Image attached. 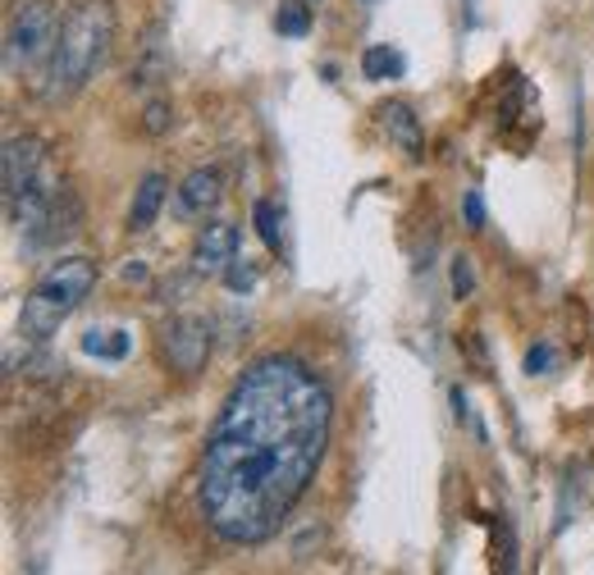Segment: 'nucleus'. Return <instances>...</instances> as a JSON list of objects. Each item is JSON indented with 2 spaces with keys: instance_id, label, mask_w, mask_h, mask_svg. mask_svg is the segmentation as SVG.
<instances>
[{
  "instance_id": "6e6552de",
  "label": "nucleus",
  "mask_w": 594,
  "mask_h": 575,
  "mask_svg": "<svg viewBox=\"0 0 594 575\" xmlns=\"http://www.w3.org/2000/svg\"><path fill=\"white\" fill-rule=\"evenodd\" d=\"M219 197H225V183H219V174L215 170H193L188 178L174 187V211L183 219H206L219 206Z\"/></svg>"
},
{
  "instance_id": "a211bd4d",
  "label": "nucleus",
  "mask_w": 594,
  "mask_h": 575,
  "mask_svg": "<svg viewBox=\"0 0 594 575\" xmlns=\"http://www.w3.org/2000/svg\"><path fill=\"white\" fill-rule=\"evenodd\" d=\"M553 361H559V352H553V342H535V348L526 352V370L531 374H549Z\"/></svg>"
},
{
  "instance_id": "39448f33",
  "label": "nucleus",
  "mask_w": 594,
  "mask_h": 575,
  "mask_svg": "<svg viewBox=\"0 0 594 575\" xmlns=\"http://www.w3.org/2000/svg\"><path fill=\"white\" fill-rule=\"evenodd\" d=\"M215 348V325L206 316H174L161 329V361L178 374H202Z\"/></svg>"
},
{
  "instance_id": "ddd939ff",
  "label": "nucleus",
  "mask_w": 594,
  "mask_h": 575,
  "mask_svg": "<svg viewBox=\"0 0 594 575\" xmlns=\"http://www.w3.org/2000/svg\"><path fill=\"white\" fill-rule=\"evenodd\" d=\"M165 73H170V55H165L161 47H152V51H146V55L133 64L129 83H133V88H152V83H161V79H165Z\"/></svg>"
},
{
  "instance_id": "7ed1b4c3",
  "label": "nucleus",
  "mask_w": 594,
  "mask_h": 575,
  "mask_svg": "<svg viewBox=\"0 0 594 575\" xmlns=\"http://www.w3.org/2000/svg\"><path fill=\"white\" fill-rule=\"evenodd\" d=\"M92 284H96V260L92 256H60L51 270L37 279V288L28 292L23 316H19V333L28 342H47L83 306Z\"/></svg>"
},
{
  "instance_id": "dca6fc26",
  "label": "nucleus",
  "mask_w": 594,
  "mask_h": 575,
  "mask_svg": "<svg viewBox=\"0 0 594 575\" xmlns=\"http://www.w3.org/2000/svg\"><path fill=\"white\" fill-rule=\"evenodd\" d=\"M174 129V110L165 105V101H152L142 110V133H152V137H161V133H170Z\"/></svg>"
},
{
  "instance_id": "9b49d317",
  "label": "nucleus",
  "mask_w": 594,
  "mask_h": 575,
  "mask_svg": "<svg viewBox=\"0 0 594 575\" xmlns=\"http://www.w3.org/2000/svg\"><path fill=\"white\" fill-rule=\"evenodd\" d=\"M83 352L88 357H101V361H124L129 357V333L124 329H92L83 333Z\"/></svg>"
},
{
  "instance_id": "423d86ee",
  "label": "nucleus",
  "mask_w": 594,
  "mask_h": 575,
  "mask_svg": "<svg viewBox=\"0 0 594 575\" xmlns=\"http://www.w3.org/2000/svg\"><path fill=\"white\" fill-rule=\"evenodd\" d=\"M47 174V151H42V137L32 133H19L6 142V211L23 197V192Z\"/></svg>"
},
{
  "instance_id": "6ab92c4d",
  "label": "nucleus",
  "mask_w": 594,
  "mask_h": 575,
  "mask_svg": "<svg viewBox=\"0 0 594 575\" xmlns=\"http://www.w3.org/2000/svg\"><path fill=\"white\" fill-rule=\"evenodd\" d=\"M225 284H229L234 292H247V288L256 284V270H252V265H243V260H234L229 270H225Z\"/></svg>"
},
{
  "instance_id": "f8f14e48",
  "label": "nucleus",
  "mask_w": 594,
  "mask_h": 575,
  "mask_svg": "<svg viewBox=\"0 0 594 575\" xmlns=\"http://www.w3.org/2000/svg\"><path fill=\"white\" fill-rule=\"evenodd\" d=\"M361 73L370 83H385V79H398L402 73V55L393 47H366L361 51Z\"/></svg>"
},
{
  "instance_id": "4468645a",
  "label": "nucleus",
  "mask_w": 594,
  "mask_h": 575,
  "mask_svg": "<svg viewBox=\"0 0 594 575\" xmlns=\"http://www.w3.org/2000/svg\"><path fill=\"white\" fill-rule=\"evenodd\" d=\"M252 224H256V234H262V243L279 256L284 251V238H279V211H275V202H256L252 206Z\"/></svg>"
},
{
  "instance_id": "f3484780",
  "label": "nucleus",
  "mask_w": 594,
  "mask_h": 575,
  "mask_svg": "<svg viewBox=\"0 0 594 575\" xmlns=\"http://www.w3.org/2000/svg\"><path fill=\"white\" fill-rule=\"evenodd\" d=\"M462 219H467L471 234L485 228V197H480V192H467V197H462Z\"/></svg>"
},
{
  "instance_id": "aec40b11",
  "label": "nucleus",
  "mask_w": 594,
  "mask_h": 575,
  "mask_svg": "<svg viewBox=\"0 0 594 575\" xmlns=\"http://www.w3.org/2000/svg\"><path fill=\"white\" fill-rule=\"evenodd\" d=\"M471 284H475L471 265H467V256H458V260H453V297H467V292H471Z\"/></svg>"
},
{
  "instance_id": "1a4fd4ad",
  "label": "nucleus",
  "mask_w": 594,
  "mask_h": 575,
  "mask_svg": "<svg viewBox=\"0 0 594 575\" xmlns=\"http://www.w3.org/2000/svg\"><path fill=\"white\" fill-rule=\"evenodd\" d=\"M165 174H146L142 183H137V197H133V206H129V228L133 234H146V228L156 224V215H161V206H165Z\"/></svg>"
},
{
  "instance_id": "f257e3e1",
  "label": "nucleus",
  "mask_w": 594,
  "mask_h": 575,
  "mask_svg": "<svg viewBox=\"0 0 594 575\" xmlns=\"http://www.w3.org/2000/svg\"><path fill=\"white\" fill-rule=\"evenodd\" d=\"M334 434L329 383L297 357L252 361L219 402L197 462V507L225 544L275 540L307 497Z\"/></svg>"
},
{
  "instance_id": "9d476101",
  "label": "nucleus",
  "mask_w": 594,
  "mask_h": 575,
  "mask_svg": "<svg viewBox=\"0 0 594 575\" xmlns=\"http://www.w3.org/2000/svg\"><path fill=\"white\" fill-rule=\"evenodd\" d=\"M380 124H385V133L393 142H402L412 156H421V124H417V114L407 110L402 101H385L380 105Z\"/></svg>"
},
{
  "instance_id": "2eb2a0df",
  "label": "nucleus",
  "mask_w": 594,
  "mask_h": 575,
  "mask_svg": "<svg viewBox=\"0 0 594 575\" xmlns=\"http://www.w3.org/2000/svg\"><path fill=\"white\" fill-rule=\"evenodd\" d=\"M275 28L284 37H307L311 32V10L303 6V0H284L279 14H275Z\"/></svg>"
},
{
  "instance_id": "0eeeda50",
  "label": "nucleus",
  "mask_w": 594,
  "mask_h": 575,
  "mask_svg": "<svg viewBox=\"0 0 594 575\" xmlns=\"http://www.w3.org/2000/svg\"><path fill=\"white\" fill-rule=\"evenodd\" d=\"M234 260H238V228L234 224L215 219L193 238V270L197 275H225Z\"/></svg>"
},
{
  "instance_id": "20e7f679",
  "label": "nucleus",
  "mask_w": 594,
  "mask_h": 575,
  "mask_svg": "<svg viewBox=\"0 0 594 575\" xmlns=\"http://www.w3.org/2000/svg\"><path fill=\"white\" fill-rule=\"evenodd\" d=\"M64 14L55 0H19V10L10 14L6 28V60L14 73H42L55 42H60Z\"/></svg>"
},
{
  "instance_id": "f03ea898",
  "label": "nucleus",
  "mask_w": 594,
  "mask_h": 575,
  "mask_svg": "<svg viewBox=\"0 0 594 575\" xmlns=\"http://www.w3.org/2000/svg\"><path fill=\"white\" fill-rule=\"evenodd\" d=\"M115 51V6L110 0H79L60 28V42L47 60V69L37 73V96L60 105L69 96H79L96 69Z\"/></svg>"
}]
</instances>
